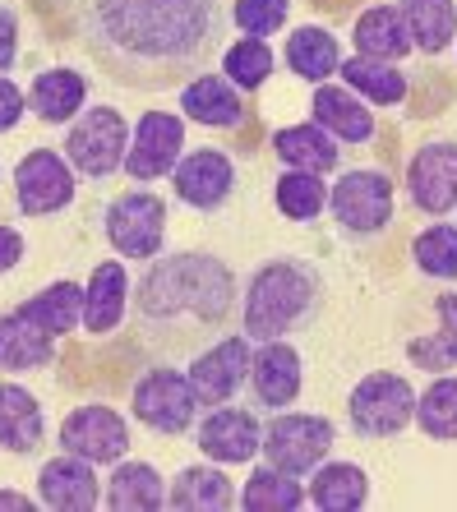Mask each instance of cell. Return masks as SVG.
Here are the masks:
<instances>
[{"mask_svg":"<svg viewBox=\"0 0 457 512\" xmlns=\"http://www.w3.org/2000/svg\"><path fill=\"white\" fill-rule=\"evenodd\" d=\"M264 443V425L245 406H204V416L194 420V448L217 466H245L259 457Z\"/></svg>","mask_w":457,"mask_h":512,"instance_id":"e0dca14e","label":"cell"},{"mask_svg":"<svg viewBox=\"0 0 457 512\" xmlns=\"http://www.w3.org/2000/svg\"><path fill=\"white\" fill-rule=\"evenodd\" d=\"M416 425V383L397 370H370L347 393V429L356 439H397Z\"/></svg>","mask_w":457,"mask_h":512,"instance_id":"52a82bcc","label":"cell"},{"mask_svg":"<svg viewBox=\"0 0 457 512\" xmlns=\"http://www.w3.org/2000/svg\"><path fill=\"white\" fill-rule=\"evenodd\" d=\"M407 203L421 217H448L457 208V139H430L411 153Z\"/></svg>","mask_w":457,"mask_h":512,"instance_id":"2e32d148","label":"cell"},{"mask_svg":"<svg viewBox=\"0 0 457 512\" xmlns=\"http://www.w3.org/2000/svg\"><path fill=\"white\" fill-rule=\"evenodd\" d=\"M102 236L121 259H157L167 245V199L153 190H125L102 208Z\"/></svg>","mask_w":457,"mask_h":512,"instance_id":"30bf717a","label":"cell"},{"mask_svg":"<svg viewBox=\"0 0 457 512\" xmlns=\"http://www.w3.org/2000/svg\"><path fill=\"white\" fill-rule=\"evenodd\" d=\"M130 120L116 107H88L79 120H70V134H65V162L84 180H111L125 167V153H130Z\"/></svg>","mask_w":457,"mask_h":512,"instance_id":"9c48e42d","label":"cell"},{"mask_svg":"<svg viewBox=\"0 0 457 512\" xmlns=\"http://www.w3.org/2000/svg\"><path fill=\"white\" fill-rule=\"evenodd\" d=\"M250 356H254V342L236 328V333H222L213 337L208 346H199L190 356V383L199 402L204 406H222V402H236V393H245V379H250Z\"/></svg>","mask_w":457,"mask_h":512,"instance_id":"4fadbf2b","label":"cell"},{"mask_svg":"<svg viewBox=\"0 0 457 512\" xmlns=\"http://www.w3.org/2000/svg\"><path fill=\"white\" fill-rule=\"evenodd\" d=\"M227 0H84L79 42L111 84L134 93L185 88L227 47Z\"/></svg>","mask_w":457,"mask_h":512,"instance_id":"6da1fadb","label":"cell"},{"mask_svg":"<svg viewBox=\"0 0 457 512\" xmlns=\"http://www.w3.org/2000/svg\"><path fill=\"white\" fill-rule=\"evenodd\" d=\"M84 319V286L51 282L0 310V374H37L56 365V346Z\"/></svg>","mask_w":457,"mask_h":512,"instance_id":"277c9868","label":"cell"},{"mask_svg":"<svg viewBox=\"0 0 457 512\" xmlns=\"http://www.w3.org/2000/svg\"><path fill=\"white\" fill-rule=\"evenodd\" d=\"M14 208L19 217H56L79 199V171L56 148H33L14 162Z\"/></svg>","mask_w":457,"mask_h":512,"instance_id":"8fae6325","label":"cell"},{"mask_svg":"<svg viewBox=\"0 0 457 512\" xmlns=\"http://www.w3.org/2000/svg\"><path fill=\"white\" fill-rule=\"evenodd\" d=\"M245 393H250V406H259L264 416L296 406L305 393V356L287 342V337H277V342H254Z\"/></svg>","mask_w":457,"mask_h":512,"instance_id":"5bb4252c","label":"cell"},{"mask_svg":"<svg viewBox=\"0 0 457 512\" xmlns=\"http://www.w3.org/2000/svg\"><path fill=\"white\" fill-rule=\"evenodd\" d=\"M273 65H277V56H273V47H268L264 37H241V42L222 47V74H227L241 93L264 88L268 79H273Z\"/></svg>","mask_w":457,"mask_h":512,"instance_id":"74e56055","label":"cell"},{"mask_svg":"<svg viewBox=\"0 0 457 512\" xmlns=\"http://www.w3.org/2000/svg\"><path fill=\"white\" fill-rule=\"evenodd\" d=\"M236 503L245 512H296V508H305V485H301V476H287V471H277V466L264 462L245 476Z\"/></svg>","mask_w":457,"mask_h":512,"instance_id":"836d02e7","label":"cell"},{"mask_svg":"<svg viewBox=\"0 0 457 512\" xmlns=\"http://www.w3.org/2000/svg\"><path fill=\"white\" fill-rule=\"evenodd\" d=\"M351 47H356V56L393 60V65L416 51L407 19L397 10V0L393 5H370V10L356 14V24H351Z\"/></svg>","mask_w":457,"mask_h":512,"instance_id":"4316f807","label":"cell"},{"mask_svg":"<svg viewBox=\"0 0 457 512\" xmlns=\"http://www.w3.org/2000/svg\"><path fill=\"white\" fill-rule=\"evenodd\" d=\"M236 503L227 471L222 466H185L181 476L167 485V508L171 512H227Z\"/></svg>","mask_w":457,"mask_h":512,"instance_id":"1f68e13d","label":"cell"},{"mask_svg":"<svg viewBox=\"0 0 457 512\" xmlns=\"http://www.w3.org/2000/svg\"><path fill=\"white\" fill-rule=\"evenodd\" d=\"M305 499L319 512H361L370 503V476L365 466L356 462H319L310 471V485H305Z\"/></svg>","mask_w":457,"mask_h":512,"instance_id":"f1b7e54d","label":"cell"},{"mask_svg":"<svg viewBox=\"0 0 457 512\" xmlns=\"http://www.w3.org/2000/svg\"><path fill=\"white\" fill-rule=\"evenodd\" d=\"M416 425L434 443H457V374H430L416 393Z\"/></svg>","mask_w":457,"mask_h":512,"instance_id":"d590c367","label":"cell"},{"mask_svg":"<svg viewBox=\"0 0 457 512\" xmlns=\"http://www.w3.org/2000/svg\"><path fill=\"white\" fill-rule=\"evenodd\" d=\"M434 310V333L407 337V360L421 374H453L457 370V286L444 282L439 291H430Z\"/></svg>","mask_w":457,"mask_h":512,"instance_id":"603a6c76","label":"cell"},{"mask_svg":"<svg viewBox=\"0 0 457 512\" xmlns=\"http://www.w3.org/2000/svg\"><path fill=\"white\" fill-rule=\"evenodd\" d=\"M328 217H333L337 240H347V245L384 240L397 217V194H393L388 171L347 167L328 185Z\"/></svg>","mask_w":457,"mask_h":512,"instance_id":"5b68a950","label":"cell"},{"mask_svg":"<svg viewBox=\"0 0 457 512\" xmlns=\"http://www.w3.org/2000/svg\"><path fill=\"white\" fill-rule=\"evenodd\" d=\"M282 60H287V70L305 84H328L342 65V47H337V37L319 24H301L296 33L287 37V47H282Z\"/></svg>","mask_w":457,"mask_h":512,"instance_id":"4dcf8cb0","label":"cell"},{"mask_svg":"<svg viewBox=\"0 0 457 512\" xmlns=\"http://www.w3.org/2000/svg\"><path fill=\"white\" fill-rule=\"evenodd\" d=\"M291 19V0H231V24L245 37H273Z\"/></svg>","mask_w":457,"mask_h":512,"instance_id":"f35d334b","label":"cell"},{"mask_svg":"<svg viewBox=\"0 0 457 512\" xmlns=\"http://www.w3.org/2000/svg\"><path fill=\"white\" fill-rule=\"evenodd\" d=\"M236 185H241L236 162H231L222 148H194V153H185L181 162H176V171H171V194H176L185 208H194V213L227 208V203L236 199Z\"/></svg>","mask_w":457,"mask_h":512,"instance_id":"ac0fdd59","label":"cell"},{"mask_svg":"<svg viewBox=\"0 0 457 512\" xmlns=\"http://www.w3.org/2000/svg\"><path fill=\"white\" fill-rule=\"evenodd\" d=\"M24 111H28V93H24L19 84H14L10 74H0V134L19 130Z\"/></svg>","mask_w":457,"mask_h":512,"instance_id":"ab89813d","label":"cell"},{"mask_svg":"<svg viewBox=\"0 0 457 512\" xmlns=\"http://www.w3.org/2000/svg\"><path fill=\"white\" fill-rule=\"evenodd\" d=\"M241 314V282L227 259L208 250H162L144 263L130 291V319L139 342L157 360L194 356L222 337Z\"/></svg>","mask_w":457,"mask_h":512,"instance_id":"7a4b0ae2","label":"cell"},{"mask_svg":"<svg viewBox=\"0 0 457 512\" xmlns=\"http://www.w3.org/2000/svg\"><path fill=\"white\" fill-rule=\"evenodd\" d=\"M0 508L33 512V508H42V503H37V494H19V489H0Z\"/></svg>","mask_w":457,"mask_h":512,"instance_id":"7bdbcfd3","label":"cell"},{"mask_svg":"<svg viewBox=\"0 0 457 512\" xmlns=\"http://www.w3.org/2000/svg\"><path fill=\"white\" fill-rule=\"evenodd\" d=\"M130 291H134V282L125 273V263L102 259L84 282V319H79V328L88 337H111L121 328L125 314H130Z\"/></svg>","mask_w":457,"mask_h":512,"instance_id":"ffe728a7","label":"cell"},{"mask_svg":"<svg viewBox=\"0 0 457 512\" xmlns=\"http://www.w3.org/2000/svg\"><path fill=\"white\" fill-rule=\"evenodd\" d=\"M342 84L356 97H365L370 107H402L411 93V79L397 70L393 60H374V56H342L337 65Z\"/></svg>","mask_w":457,"mask_h":512,"instance_id":"f546056e","label":"cell"},{"mask_svg":"<svg viewBox=\"0 0 457 512\" xmlns=\"http://www.w3.org/2000/svg\"><path fill=\"white\" fill-rule=\"evenodd\" d=\"M84 102H88V74L70 70V65L33 74V84H28V111L42 125H70L84 111Z\"/></svg>","mask_w":457,"mask_h":512,"instance_id":"484cf974","label":"cell"},{"mask_svg":"<svg viewBox=\"0 0 457 512\" xmlns=\"http://www.w3.org/2000/svg\"><path fill=\"white\" fill-rule=\"evenodd\" d=\"M102 508L111 512H157L167 508V480L157 476V466L121 457L111 466L107 489H102Z\"/></svg>","mask_w":457,"mask_h":512,"instance_id":"83f0119b","label":"cell"},{"mask_svg":"<svg viewBox=\"0 0 457 512\" xmlns=\"http://www.w3.org/2000/svg\"><path fill=\"white\" fill-rule=\"evenodd\" d=\"M130 411L144 429L176 439V434H190L194 420L204 416V402L194 393L190 374L167 365V360H153V365L139 370V379L130 383Z\"/></svg>","mask_w":457,"mask_h":512,"instance_id":"8992f818","label":"cell"},{"mask_svg":"<svg viewBox=\"0 0 457 512\" xmlns=\"http://www.w3.org/2000/svg\"><path fill=\"white\" fill-rule=\"evenodd\" d=\"M421 56H444L457 37V0H397Z\"/></svg>","mask_w":457,"mask_h":512,"instance_id":"d6a6232c","label":"cell"},{"mask_svg":"<svg viewBox=\"0 0 457 512\" xmlns=\"http://www.w3.org/2000/svg\"><path fill=\"white\" fill-rule=\"evenodd\" d=\"M337 443V425L328 416H314V411H273L264 425V443H259V453H264L268 466L277 471H287V476H310L314 466L324 462L333 453Z\"/></svg>","mask_w":457,"mask_h":512,"instance_id":"ba28073f","label":"cell"},{"mask_svg":"<svg viewBox=\"0 0 457 512\" xmlns=\"http://www.w3.org/2000/svg\"><path fill=\"white\" fill-rule=\"evenodd\" d=\"M37 503L51 512H93L102 503V480H97L93 462L74 453L47 457L37 466Z\"/></svg>","mask_w":457,"mask_h":512,"instance_id":"d6986e66","label":"cell"},{"mask_svg":"<svg viewBox=\"0 0 457 512\" xmlns=\"http://www.w3.org/2000/svg\"><path fill=\"white\" fill-rule=\"evenodd\" d=\"M0 180H5V167H0Z\"/></svg>","mask_w":457,"mask_h":512,"instance_id":"ee69618b","label":"cell"},{"mask_svg":"<svg viewBox=\"0 0 457 512\" xmlns=\"http://www.w3.org/2000/svg\"><path fill=\"white\" fill-rule=\"evenodd\" d=\"M42 439H47V420H42L37 397L10 374H0V448L14 457H33Z\"/></svg>","mask_w":457,"mask_h":512,"instance_id":"d4e9b609","label":"cell"},{"mask_svg":"<svg viewBox=\"0 0 457 512\" xmlns=\"http://www.w3.org/2000/svg\"><path fill=\"white\" fill-rule=\"evenodd\" d=\"M324 273L314 268L301 254H277L264 259L245 277L241 286V333L250 342H277V337H291L310 328L319 314H324Z\"/></svg>","mask_w":457,"mask_h":512,"instance_id":"3957f363","label":"cell"},{"mask_svg":"<svg viewBox=\"0 0 457 512\" xmlns=\"http://www.w3.org/2000/svg\"><path fill=\"white\" fill-rule=\"evenodd\" d=\"M56 443H61V453L84 457L93 466H116L121 457H130V420L102 402L74 406L56 425Z\"/></svg>","mask_w":457,"mask_h":512,"instance_id":"7c38bea8","label":"cell"},{"mask_svg":"<svg viewBox=\"0 0 457 512\" xmlns=\"http://www.w3.org/2000/svg\"><path fill=\"white\" fill-rule=\"evenodd\" d=\"M268 148L282 162V171H314V176H328V171L342 167V143L314 125V120H301V125H282V130L268 134Z\"/></svg>","mask_w":457,"mask_h":512,"instance_id":"cb8c5ba5","label":"cell"},{"mask_svg":"<svg viewBox=\"0 0 457 512\" xmlns=\"http://www.w3.org/2000/svg\"><path fill=\"white\" fill-rule=\"evenodd\" d=\"M28 254V240L19 227H10V222H0V273H14L19 263H24Z\"/></svg>","mask_w":457,"mask_h":512,"instance_id":"b9f144b4","label":"cell"},{"mask_svg":"<svg viewBox=\"0 0 457 512\" xmlns=\"http://www.w3.org/2000/svg\"><path fill=\"white\" fill-rule=\"evenodd\" d=\"M14 60H19V14L0 0V74H10Z\"/></svg>","mask_w":457,"mask_h":512,"instance_id":"60d3db41","label":"cell"},{"mask_svg":"<svg viewBox=\"0 0 457 512\" xmlns=\"http://www.w3.org/2000/svg\"><path fill=\"white\" fill-rule=\"evenodd\" d=\"M310 111H314V125H324L342 148H365L379 134V120H374L370 102L356 97L347 84H319Z\"/></svg>","mask_w":457,"mask_h":512,"instance_id":"44dd1931","label":"cell"},{"mask_svg":"<svg viewBox=\"0 0 457 512\" xmlns=\"http://www.w3.org/2000/svg\"><path fill=\"white\" fill-rule=\"evenodd\" d=\"M181 111L185 120L204 125V130H241L250 107H245L241 88L231 84L227 74H194L190 84L181 88Z\"/></svg>","mask_w":457,"mask_h":512,"instance_id":"7402d4cb","label":"cell"},{"mask_svg":"<svg viewBox=\"0 0 457 512\" xmlns=\"http://www.w3.org/2000/svg\"><path fill=\"white\" fill-rule=\"evenodd\" d=\"M273 203L287 222L314 227V222L328 213V185H324V176H314V171H282V176L273 180Z\"/></svg>","mask_w":457,"mask_h":512,"instance_id":"e575fe53","label":"cell"},{"mask_svg":"<svg viewBox=\"0 0 457 512\" xmlns=\"http://www.w3.org/2000/svg\"><path fill=\"white\" fill-rule=\"evenodd\" d=\"M411 263L416 273L430 282H453L457 286V222H430L411 240Z\"/></svg>","mask_w":457,"mask_h":512,"instance_id":"8d00e7d4","label":"cell"},{"mask_svg":"<svg viewBox=\"0 0 457 512\" xmlns=\"http://www.w3.org/2000/svg\"><path fill=\"white\" fill-rule=\"evenodd\" d=\"M185 157V120L176 111H144L130 134V153H125V176L139 185L167 180L176 162Z\"/></svg>","mask_w":457,"mask_h":512,"instance_id":"9a60e30c","label":"cell"}]
</instances>
